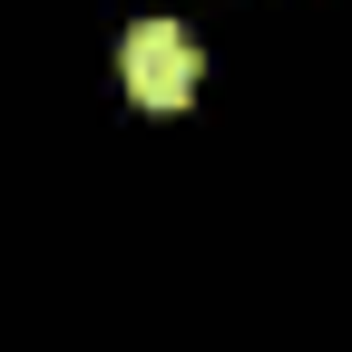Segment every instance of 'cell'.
Instances as JSON below:
<instances>
[{
  "label": "cell",
  "instance_id": "1",
  "mask_svg": "<svg viewBox=\"0 0 352 352\" xmlns=\"http://www.w3.org/2000/svg\"><path fill=\"white\" fill-rule=\"evenodd\" d=\"M196 39L176 30V20H138L127 30V50H118V78H127V98L138 108H186L196 98Z\"/></svg>",
  "mask_w": 352,
  "mask_h": 352
}]
</instances>
